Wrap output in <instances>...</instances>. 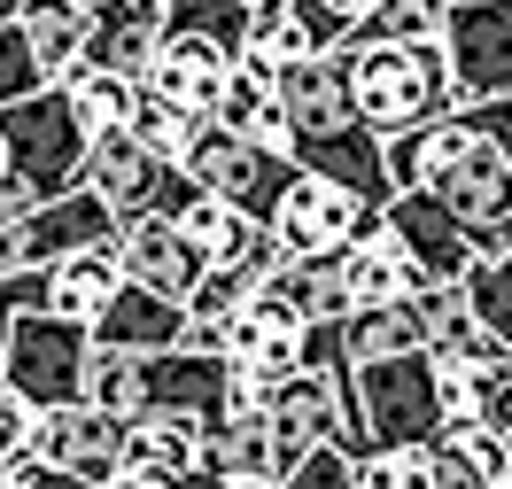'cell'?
Returning <instances> with one entry per match:
<instances>
[{
    "instance_id": "8992f818",
    "label": "cell",
    "mask_w": 512,
    "mask_h": 489,
    "mask_svg": "<svg viewBox=\"0 0 512 489\" xmlns=\"http://www.w3.org/2000/svg\"><path fill=\"white\" fill-rule=\"evenodd\" d=\"M381 218H388V210H381V202H365L357 187L319 179V171H295L288 202L272 210V241H280L288 257H342V249L365 241Z\"/></svg>"
},
{
    "instance_id": "8d00e7d4",
    "label": "cell",
    "mask_w": 512,
    "mask_h": 489,
    "mask_svg": "<svg viewBox=\"0 0 512 489\" xmlns=\"http://www.w3.org/2000/svg\"><path fill=\"white\" fill-rule=\"evenodd\" d=\"M8 489H101V482H78V474H55V466H39V458H24V466L8 474Z\"/></svg>"
},
{
    "instance_id": "9c48e42d",
    "label": "cell",
    "mask_w": 512,
    "mask_h": 489,
    "mask_svg": "<svg viewBox=\"0 0 512 489\" xmlns=\"http://www.w3.org/2000/svg\"><path fill=\"white\" fill-rule=\"evenodd\" d=\"M125 427L132 420H109L101 404H70V412H39V443L32 458L55 466V474H78V482H101L125 466Z\"/></svg>"
},
{
    "instance_id": "44dd1931",
    "label": "cell",
    "mask_w": 512,
    "mask_h": 489,
    "mask_svg": "<svg viewBox=\"0 0 512 489\" xmlns=\"http://www.w3.org/2000/svg\"><path fill=\"white\" fill-rule=\"evenodd\" d=\"M16 24H24V39H32L47 86H70V78L86 70V32H94V16H86L78 0H32Z\"/></svg>"
},
{
    "instance_id": "4316f807",
    "label": "cell",
    "mask_w": 512,
    "mask_h": 489,
    "mask_svg": "<svg viewBox=\"0 0 512 489\" xmlns=\"http://www.w3.org/2000/svg\"><path fill=\"white\" fill-rule=\"evenodd\" d=\"M202 132H210L202 109H179V101H163V94H140V109H132V140H140L148 156L179 163V171H187V156L202 148Z\"/></svg>"
},
{
    "instance_id": "d6a6232c",
    "label": "cell",
    "mask_w": 512,
    "mask_h": 489,
    "mask_svg": "<svg viewBox=\"0 0 512 489\" xmlns=\"http://www.w3.org/2000/svg\"><path fill=\"white\" fill-rule=\"evenodd\" d=\"M280 489H357V458L342 443H319V451H303L280 474Z\"/></svg>"
},
{
    "instance_id": "cb8c5ba5",
    "label": "cell",
    "mask_w": 512,
    "mask_h": 489,
    "mask_svg": "<svg viewBox=\"0 0 512 489\" xmlns=\"http://www.w3.org/2000/svg\"><path fill=\"white\" fill-rule=\"evenodd\" d=\"M342 334H350V365L412 358V350H427V311H419V295L412 303H373V311H350Z\"/></svg>"
},
{
    "instance_id": "836d02e7",
    "label": "cell",
    "mask_w": 512,
    "mask_h": 489,
    "mask_svg": "<svg viewBox=\"0 0 512 489\" xmlns=\"http://www.w3.org/2000/svg\"><path fill=\"white\" fill-rule=\"evenodd\" d=\"M32 443H39V412L0 381V474H16V466L32 458Z\"/></svg>"
},
{
    "instance_id": "d6986e66",
    "label": "cell",
    "mask_w": 512,
    "mask_h": 489,
    "mask_svg": "<svg viewBox=\"0 0 512 489\" xmlns=\"http://www.w3.org/2000/svg\"><path fill=\"white\" fill-rule=\"evenodd\" d=\"M342 288H350V311H373V303H412L419 295V272H412V257H404V241L388 226H373L365 241H350L342 249Z\"/></svg>"
},
{
    "instance_id": "6da1fadb",
    "label": "cell",
    "mask_w": 512,
    "mask_h": 489,
    "mask_svg": "<svg viewBox=\"0 0 512 489\" xmlns=\"http://www.w3.org/2000/svg\"><path fill=\"white\" fill-rule=\"evenodd\" d=\"M342 63H350L357 117L381 132V140H404V132H427V125H443V117H458L443 39H388V47H350Z\"/></svg>"
},
{
    "instance_id": "e0dca14e",
    "label": "cell",
    "mask_w": 512,
    "mask_h": 489,
    "mask_svg": "<svg viewBox=\"0 0 512 489\" xmlns=\"http://www.w3.org/2000/svg\"><path fill=\"white\" fill-rule=\"evenodd\" d=\"M303 171H319V179H342V187H357L365 202H396V179H388V140L373 125H342V132H319V140H295L288 148Z\"/></svg>"
},
{
    "instance_id": "8fae6325",
    "label": "cell",
    "mask_w": 512,
    "mask_h": 489,
    "mask_svg": "<svg viewBox=\"0 0 512 489\" xmlns=\"http://www.w3.org/2000/svg\"><path fill=\"white\" fill-rule=\"evenodd\" d=\"M171 179H179V163L148 156V148L132 140V125L125 132H101L94 156H86V187H94L125 226H132V218H156L163 195H171Z\"/></svg>"
},
{
    "instance_id": "5b68a950",
    "label": "cell",
    "mask_w": 512,
    "mask_h": 489,
    "mask_svg": "<svg viewBox=\"0 0 512 489\" xmlns=\"http://www.w3.org/2000/svg\"><path fill=\"white\" fill-rule=\"evenodd\" d=\"M435 39H443L458 109L512 101V0H458Z\"/></svg>"
},
{
    "instance_id": "7c38bea8",
    "label": "cell",
    "mask_w": 512,
    "mask_h": 489,
    "mask_svg": "<svg viewBox=\"0 0 512 489\" xmlns=\"http://www.w3.org/2000/svg\"><path fill=\"white\" fill-rule=\"evenodd\" d=\"M117 233H125V218H117L94 187H78V195H63V202H39L32 218L16 226V241H24V264L47 272V264L86 257V249H117Z\"/></svg>"
},
{
    "instance_id": "bcb514c9",
    "label": "cell",
    "mask_w": 512,
    "mask_h": 489,
    "mask_svg": "<svg viewBox=\"0 0 512 489\" xmlns=\"http://www.w3.org/2000/svg\"><path fill=\"white\" fill-rule=\"evenodd\" d=\"M0 489H8V474H0Z\"/></svg>"
},
{
    "instance_id": "83f0119b",
    "label": "cell",
    "mask_w": 512,
    "mask_h": 489,
    "mask_svg": "<svg viewBox=\"0 0 512 489\" xmlns=\"http://www.w3.org/2000/svg\"><path fill=\"white\" fill-rule=\"evenodd\" d=\"M70 94V109H78V117H86V132H125L132 125V109H140V94H148V86H140V78H117V70H78V78H70L63 86Z\"/></svg>"
},
{
    "instance_id": "d590c367",
    "label": "cell",
    "mask_w": 512,
    "mask_h": 489,
    "mask_svg": "<svg viewBox=\"0 0 512 489\" xmlns=\"http://www.w3.org/2000/svg\"><path fill=\"white\" fill-rule=\"evenodd\" d=\"M435 489H497L466 443H435Z\"/></svg>"
},
{
    "instance_id": "ba28073f",
    "label": "cell",
    "mask_w": 512,
    "mask_h": 489,
    "mask_svg": "<svg viewBox=\"0 0 512 489\" xmlns=\"http://www.w3.org/2000/svg\"><path fill=\"white\" fill-rule=\"evenodd\" d=\"M396 241H404V257H412V272H419V288H466V272H474V233L450 218L435 195H396L388 202V218H381Z\"/></svg>"
},
{
    "instance_id": "603a6c76",
    "label": "cell",
    "mask_w": 512,
    "mask_h": 489,
    "mask_svg": "<svg viewBox=\"0 0 512 489\" xmlns=\"http://www.w3.org/2000/svg\"><path fill=\"white\" fill-rule=\"evenodd\" d=\"M264 288L288 303L303 326H326V319H350V288H342V264L334 257H288Z\"/></svg>"
},
{
    "instance_id": "f1b7e54d",
    "label": "cell",
    "mask_w": 512,
    "mask_h": 489,
    "mask_svg": "<svg viewBox=\"0 0 512 489\" xmlns=\"http://www.w3.org/2000/svg\"><path fill=\"white\" fill-rule=\"evenodd\" d=\"M466 303H474L481 334L512 350V249H505V257H474V272H466Z\"/></svg>"
},
{
    "instance_id": "4fadbf2b",
    "label": "cell",
    "mask_w": 512,
    "mask_h": 489,
    "mask_svg": "<svg viewBox=\"0 0 512 489\" xmlns=\"http://www.w3.org/2000/svg\"><path fill=\"white\" fill-rule=\"evenodd\" d=\"M303 342H311V326L295 319L272 288H256L249 303L225 319V358L241 365V373H256V381H288V373H303Z\"/></svg>"
},
{
    "instance_id": "f35d334b",
    "label": "cell",
    "mask_w": 512,
    "mask_h": 489,
    "mask_svg": "<svg viewBox=\"0 0 512 489\" xmlns=\"http://www.w3.org/2000/svg\"><path fill=\"white\" fill-rule=\"evenodd\" d=\"M109 489H171V482H156V474H140V466H117V474H109Z\"/></svg>"
},
{
    "instance_id": "277c9868",
    "label": "cell",
    "mask_w": 512,
    "mask_h": 489,
    "mask_svg": "<svg viewBox=\"0 0 512 489\" xmlns=\"http://www.w3.org/2000/svg\"><path fill=\"white\" fill-rule=\"evenodd\" d=\"M0 132H8V163H16V179H24L39 202H63V195H78V187H86L94 132H86V117H78V109H70L63 86H47V94L0 109Z\"/></svg>"
},
{
    "instance_id": "3957f363",
    "label": "cell",
    "mask_w": 512,
    "mask_h": 489,
    "mask_svg": "<svg viewBox=\"0 0 512 489\" xmlns=\"http://www.w3.org/2000/svg\"><path fill=\"white\" fill-rule=\"evenodd\" d=\"M0 381L24 396L32 412H70L86 404L94 381V326H70L55 311L39 319H0Z\"/></svg>"
},
{
    "instance_id": "e575fe53",
    "label": "cell",
    "mask_w": 512,
    "mask_h": 489,
    "mask_svg": "<svg viewBox=\"0 0 512 489\" xmlns=\"http://www.w3.org/2000/svg\"><path fill=\"white\" fill-rule=\"evenodd\" d=\"M39 311H47V272H32V264L8 272L0 280V319H39Z\"/></svg>"
},
{
    "instance_id": "ac0fdd59",
    "label": "cell",
    "mask_w": 512,
    "mask_h": 489,
    "mask_svg": "<svg viewBox=\"0 0 512 489\" xmlns=\"http://www.w3.org/2000/svg\"><path fill=\"white\" fill-rule=\"evenodd\" d=\"M94 350H132V358H163V350H187V303L148 288H117V303L94 319Z\"/></svg>"
},
{
    "instance_id": "7402d4cb",
    "label": "cell",
    "mask_w": 512,
    "mask_h": 489,
    "mask_svg": "<svg viewBox=\"0 0 512 489\" xmlns=\"http://www.w3.org/2000/svg\"><path fill=\"white\" fill-rule=\"evenodd\" d=\"M210 125L233 132V140H256V148H280V156L295 148V125H288V109H280V94L256 86V78H241V70H233V86L218 94Z\"/></svg>"
},
{
    "instance_id": "ab89813d",
    "label": "cell",
    "mask_w": 512,
    "mask_h": 489,
    "mask_svg": "<svg viewBox=\"0 0 512 489\" xmlns=\"http://www.w3.org/2000/svg\"><path fill=\"white\" fill-rule=\"evenodd\" d=\"M233 8H249L256 24H280V16H288V0H233Z\"/></svg>"
},
{
    "instance_id": "ee69618b",
    "label": "cell",
    "mask_w": 512,
    "mask_h": 489,
    "mask_svg": "<svg viewBox=\"0 0 512 489\" xmlns=\"http://www.w3.org/2000/svg\"><path fill=\"white\" fill-rule=\"evenodd\" d=\"M427 8H435V16H450V8H458V0H427Z\"/></svg>"
},
{
    "instance_id": "60d3db41",
    "label": "cell",
    "mask_w": 512,
    "mask_h": 489,
    "mask_svg": "<svg viewBox=\"0 0 512 489\" xmlns=\"http://www.w3.org/2000/svg\"><path fill=\"white\" fill-rule=\"evenodd\" d=\"M171 489H233V482H225V474H210V466H194V474H179Z\"/></svg>"
},
{
    "instance_id": "f546056e",
    "label": "cell",
    "mask_w": 512,
    "mask_h": 489,
    "mask_svg": "<svg viewBox=\"0 0 512 489\" xmlns=\"http://www.w3.org/2000/svg\"><path fill=\"white\" fill-rule=\"evenodd\" d=\"M171 32H202V39H218V47H233V55H249L256 16L233 8V0H171Z\"/></svg>"
},
{
    "instance_id": "7a4b0ae2",
    "label": "cell",
    "mask_w": 512,
    "mask_h": 489,
    "mask_svg": "<svg viewBox=\"0 0 512 489\" xmlns=\"http://www.w3.org/2000/svg\"><path fill=\"white\" fill-rule=\"evenodd\" d=\"M350 412L373 451H435L443 443V389H435V358H373L350 373ZM365 451V458H373Z\"/></svg>"
},
{
    "instance_id": "ffe728a7",
    "label": "cell",
    "mask_w": 512,
    "mask_h": 489,
    "mask_svg": "<svg viewBox=\"0 0 512 489\" xmlns=\"http://www.w3.org/2000/svg\"><path fill=\"white\" fill-rule=\"evenodd\" d=\"M117 288H125V264H117V249H86V257H63L47 264V311L70 326H94L109 303H117Z\"/></svg>"
},
{
    "instance_id": "d4e9b609",
    "label": "cell",
    "mask_w": 512,
    "mask_h": 489,
    "mask_svg": "<svg viewBox=\"0 0 512 489\" xmlns=\"http://www.w3.org/2000/svg\"><path fill=\"white\" fill-rule=\"evenodd\" d=\"M125 466L156 474V482H179V474L202 466V435L187 420H132L125 427Z\"/></svg>"
},
{
    "instance_id": "5bb4252c",
    "label": "cell",
    "mask_w": 512,
    "mask_h": 489,
    "mask_svg": "<svg viewBox=\"0 0 512 489\" xmlns=\"http://www.w3.org/2000/svg\"><path fill=\"white\" fill-rule=\"evenodd\" d=\"M233 70H241L233 47L163 24V47H156V63H148V94H163V101H179V109H202V117H210L218 94L233 86Z\"/></svg>"
},
{
    "instance_id": "74e56055",
    "label": "cell",
    "mask_w": 512,
    "mask_h": 489,
    "mask_svg": "<svg viewBox=\"0 0 512 489\" xmlns=\"http://www.w3.org/2000/svg\"><path fill=\"white\" fill-rule=\"evenodd\" d=\"M8 272H24V241H16V226H0V280Z\"/></svg>"
},
{
    "instance_id": "1f68e13d",
    "label": "cell",
    "mask_w": 512,
    "mask_h": 489,
    "mask_svg": "<svg viewBox=\"0 0 512 489\" xmlns=\"http://www.w3.org/2000/svg\"><path fill=\"white\" fill-rule=\"evenodd\" d=\"M357 489H435V451H373V458H357Z\"/></svg>"
},
{
    "instance_id": "2e32d148",
    "label": "cell",
    "mask_w": 512,
    "mask_h": 489,
    "mask_svg": "<svg viewBox=\"0 0 512 489\" xmlns=\"http://www.w3.org/2000/svg\"><path fill=\"white\" fill-rule=\"evenodd\" d=\"M163 24H171V0H109V8H94L86 63L148 86V63H156V47H163Z\"/></svg>"
},
{
    "instance_id": "b9f144b4",
    "label": "cell",
    "mask_w": 512,
    "mask_h": 489,
    "mask_svg": "<svg viewBox=\"0 0 512 489\" xmlns=\"http://www.w3.org/2000/svg\"><path fill=\"white\" fill-rule=\"evenodd\" d=\"M24 8H32V0H0V24H16V16H24Z\"/></svg>"
},
{
    "instance_id": "52a82bcc",
    "label": "cell",
    "mask_w": 512,
    "mask_h": 489,
    "mask_svg": "<svg viewBox=\"0 0 512 489\" xmlns=\"http://www.w3.org/2000/svg\"><path fill=\"white\" fill-rule=\"evenodd\" d=\"M187 171H194L202 195H218V202H233V210H249L256 226H272V210L288 202V187H295L303 163L280 156V148H256V140H233V132L210 125V132H202V148L187 156Z\"/></svg>"
},
{
    "instance_id": "30bf717a",
    "label": "cell",
    "mask_w": 512,
    "mask_h": 489,
    "mask_svg": "<svg viewBox=\"0 0 512 489\" xmlns=\"http://www.w3.org/2000/svg\"><path fill=\"white\" fill-rule=\"evenodd\" d=\"M117 264H125L132 288L171 295V303H194L202 280H210V257H202L171 218H132V226L117 233Z\"/></svg>"
},
{
    "instance_id": "484cf974",
    "label": "cell",
    "mask_w": 512,
    "mask_h": 489,
    "mask_svg": "<svg viewBox=\"0 0 512 489\" xmlns=\"http://www.w3.org/2000/svg\"><path fill=\"white\" fill-rule=\"evenodd\" d=\"M381 8L388 0H288V24L311 39V55H350Z\"/></svg>"
},
{
    "instance_id": "4dcf8cb0",
    "label": "cell",
    "mask_w": 512,
    "mask_h": 489,
    "mask_svg": "<svg viewBox=\"0 0 512 489\" xmlns=\"http://www.w3.org/2000/svg\"><path fill=\"white\" fill-rule=\"evenodd\" d=\"M32 94H47V70H39L24 24H0V109H16V101H32Z\"/></svg>"
},
{
    "instance_id": "7bdbcfd3",
    "label": "cell",
    "mask_w": 512,
    "mask_h": 489,
    "mask_svg": "<svg viewBox=\"0 0 512 489\" xmlns=\"http://www.w3.org/2000/svg\"><path fill=\"white\" fill-rule=\"evenodd\" d=\"M8 179H16V163H8V132H0V187H8Z\"/></svg>"
},
{
    "instance_id": "9a60e30c",
    "label": "cell",
    "mask_w": 512,
    "mask_h": 489,
    "mask_svg": "<svg viewBox=\"0 0 512 489\" xmlns=\"http://www.w3.org/2000/svg\"><path fill=\"white\" fill-rule=\"evenodd\" d=\"M280 109H288L295 140H319V132H342V125H365L357 117V94H350V63L342 55H295L280 70Z\"/></svg>"
},
{
    "instance_id": "f6af8a7d",
    "label": "cell",
    "mask_w": 512,
    "mask_h": 489,
    "mask_svg": "<svg viewBox=\"0 0 512 489\" xmlns=\"http://www.w3.org/2000/svg\"><path fill=\"white\" fill-rule=\"evenodd\" d=\"M78 8H86V16H94V8H109V0H78Z\"/></svg>"
}]
</instances>
